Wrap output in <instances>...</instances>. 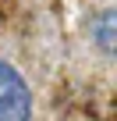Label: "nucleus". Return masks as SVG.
I'll list each match as a JSON object with an SVG mask.
<instances>
[{
  "instance_id": "2",
  "label": "nucleus",
  "mask_w": 117,
  "mask_h": 121,
  "mask_svg": "<svg viewBox=\"0 0 117 121\" xmlns=\"http://www.w3.org/2000/svg\"><path fill=\"white\" fill-rule=\"evenodd\" d=\"M89 29H92V36H96V46H99L103 53H113V46H117V43H113V39H117V14L106 7V11H99V14L92 18Z\"/></svg>"
},
{
  "instance_id": "1",
  "label": "nucleus",
  "mask_w": 117,
  "mask_h": 121,
  "mask_svg": "<svg viewBox=\"0 0 117 121\" xmlns=\"http://www.w3.org/2000/svg\"><path fill=\"white\" fill-rule=\"evenodd\" d=\"M32 117V93L25 78L0 60V121H28Z\"/></svg>"
}]
</instances>
